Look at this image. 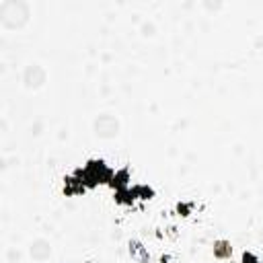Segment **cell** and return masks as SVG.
<instances>
[{
    "instance_id": "cell-3",
    "label": "cell",
    "mask_w": 263,
    "mask_h": 263,
    "mask_svg": "<svg viewBox=\"0 0 263 263\" xmlns=\"http://www.w3.org/2000/svg\"><path fill=\"white\" fill-rule=\"evenodd\" d=\"M92 132L97 138L101 140H111L115 136H119L121 132V121L113 115V113H99L92 119Z\"/></svg>"
},
{
    "instance_id": "cell-8",
    "label": "cell",
    "mask_w": 263,
    "mask_h": 263,
    "mask_svg": "<svg viewBox=\"0 0 263 263\" xmlns=\"http://www.w3.org/2000/svg\"><path fill=\"white\" fill-rule=\"evenodd\" d=\"M136 199H138V195H136L134 187H125V189L113 191V201H115L117 205H125V208H129V205H134Z\"/></svg>"
},
{
    "instance_id": "cell-1",
    "label": "cell",
    "mask_w": 263,
    "mask_h": 263,
    "mask_svg": "<svg viewBox=\"0 0 263 263\" xmlns=\"http://www.w3.org/2000/svg\"><path fill=\"white\" fill-rule=\"evenodd\" d=\"M74 175L84 183L86 189H95L99 185H109L115 168H111L103 158H88L82 166L74 168Z\"/></svg>"
},
{
    "instance_id": "cell-9",
    "label": "cell",
    "mask_w": 263,
    "mask_h": 263,
    "mask_svg": "<svg viewBox=\"0 0 263 263\" xmlns=\"http://www.w3.org/2000/svg\"><path fill=\"white\" fill-rule=\"evenodd\" d=\"M212 253L218 261H226L232 257V245L226 240V238H220V240H214L212 245Z\"/></svg>"
},
{
    "instance_id": "cell-6",
    "label": "cell",
    "mask_w": 263,
    "mask_h": 263,
    "mask_svg": "<svg viewBox=\"0 0 263 263\" xmlns=\"http://www.w3.org/2000/svg\"><path fill=\"white\" fill-rule=\"evenodd\" d=\"M62 191H64L66 197H80V195H84L88 189H86L84 183L72 173V175H66V177H64V187H62Z\"/></svg>"
},
{
    "instance_id": "cell-4",
    "label": "cell",
    "mask_w": 263,
    "mask_h": 263,
    "mask_svg": "<svg viewBox=\"0 0 263 263\" xmlns=\"http://www.w3.org/2000/svg\"><path fill=\"white\" fill-rule=\"evenodd\" d=\"M47 80V70L39 64V62H31L25 66L23 70V86L29 90H37L45 84Z\"/></svg>"
},
{
    "instance_id": "cell-5",
    "label": "cell",
    "mask_w": 263,
    "mask_h": 263,
    "mask_svg": "<svg viewBox=\"0 0 263 263\" xmlns=\"http://www.w3.org/2000/svg\"><path fill=\"white\" fill-rule=\"evenodd\" d=\"M29 255H31V259L33 261H39V263H43V261H47L49 257H51V242L47 240V238H35V240H31V245H29Z\"/></svg>"
},
{
    "instance_id": "cell-7",
    "label": "cell",
    "mask_w": 263,
    "mask_h": 263,
    "mask_svg": "<svg viewBox=\"0 0 263 263\" xmlns=\"http://www.w3.org/2000/svg\"><path fill=\"white\" fill-rule=\"evenodd\" d=\"M129 181H132V177H129V168H117L115 175H113V179L109 181V187H111L113 191H119V189L129 187Z\"/></svg>"
},
{
    "instance_id": "cell-2",
    "label": "cell",
    "mask_w": 263,
    "mask_h": 263,
    "mask_svg": "<svg viewBox=\"0 0 263 263\" xmlns=\"http://www.w3.org/2000/svg\"><path fill=\"white\" fill-rule=\"evenodd\" d=\"M31 21V6L25 0L0 2V25L8 31H21Z\"/></svg>"
},
{
    "instance_id": "cell-12",
    "label": "cell",
    "mask_w": 263,
    "mask_h": 263,
    "mask_svg": "<svg viewBox=\"0 0 263 263\" xmlns=\"http://www.w3.org/2000/svg\"><path fill=\"white\" fill-rule=\"evenodd\" d=\"M240 263H261V259H259L255 253H251V251H245V253L240 255Z\"/></svg>"
},
{
    "instance_id": "cell-10",
    "label": "cell",
    "mask_w": 263,
    "mask_h": 263,
    "mask_svg": "<svg viewBox=\"0 0 263 263\" xmlns=\"http://www.w3.org/2000/svg\"><path fill=\"white\" fill-rule=\"evenodd\" d=\"M134 191H136V195H138V199H144V201H148V199H152L154 197V187H150V185H144V183H138V185H134Z\"/></svg>"
},
{
    "instance_id": "cell-11",
    "label": "cell",
    "mask_w": 263,
    "mask_h": 263,
    "mask_svg": "<svg viewBox=\"0 0 263 263\" xmlns=\"http://www.w3.org/2000/svg\"><path fill=\"white\" fill-rule=\"evenodd\" d=\"M191 210H193V203H187V201H179V203H177V212H179V216H189Z\"/></svg>"
}]
</instances>
